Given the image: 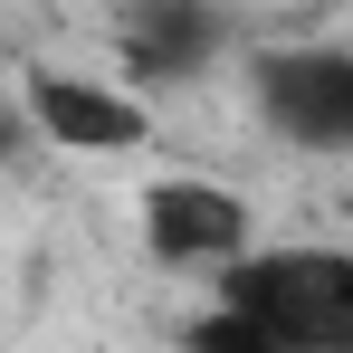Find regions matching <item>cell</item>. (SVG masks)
Returning <instances> with one entry per match:
<instances>
[{
	"mask_svg": "<svg viewBox=\"0 0 353 353\" xmlns=\"http://www.w3.org/2000/svg\"><path fill=\"white\" fill-rule=\"evenodd\" d=\"M220 305L258 315L287 353H353V248H258L220 268Z\"/></svg>",
	"mask_w": 353,
	"mask_h": 353,
	"instance_id": "6da1fadb",
	"label": "cell"
},
{
	"mask_svg": "<svg viewBox=\"0 0 353 353\" xmlns=\"http://www.w3.org/2000/svg\"><path fill=\"white\" fill-rule=\"evenodd\" d=\"M248 96L296 153H353V48H268Z\"/></svg>",
	"mask_w": 353,
	"mask_h": 353,
	"instance_id": "7a4b0ae2",
	"label": "cell"
},
{
	"mask_svg": "<svg viewBox=\"0 0 353 353\" xmlns=\"http://www.w3.org/2000/svg\"><path fill=\"white\" fill-rule=\"evenodd\" d=\"M143 248L163 268H230L248 258V201L230 181H153L143 191Z\"/></svg>",
	"mask_w": 353,
	"mask_h": 353,
	"instance_id": "3957f363",
	"label": "cell"
},
{
	"mask_svg": "<svg viewBox=\"0 0 353 353\" xmlns=\"http://www.w3.org/2000/svg\"><path fill=\"white\" fill-rule=\"evenodd\" d=\"M19 105H29V134H48L67 153H134L143 143V105L96 86V77H67V67H29Z\"/></svg>",
	"mask_w": 353,
	"mask_h": 353,
	"instance_id": "277c9868",
	"label": "cell"
},
{
	"mask_svg": "<svg viewBox=\"0 0 353 353\" xmlns=\"http://www.w3.org/2000/svg\"><path fill=\"white\" fill-rule=\"evenodd\" d=\"M220 58V10L210 0H134L124 10V67L143 86H181Z\"/></svg>",
	"mask_w": 353,
	"mask_h": 353,
	"instance_id": "5b68a950",
	"label": "cell"
},
{
	"mask_svg": "<svg viewBox=\"0 0 353 353\" xmlns=\"http://www.w3.org/2000/svg\"><path fill=\"white\" fill-rule=\"evenodd\" d=\"M181 353H287L258 315H239V305H210V315H191L181 325Z\"/></svg>",
	"mask_w": 353,
	"mask_h": 353,
	"instance_id": "8992f818",
	"label": "cell"
}]
</instances>
